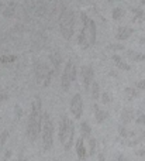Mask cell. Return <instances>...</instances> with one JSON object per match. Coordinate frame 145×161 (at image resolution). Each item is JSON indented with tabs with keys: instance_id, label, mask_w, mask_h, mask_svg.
<instances>
[{
	"instance_id": "obj_1",
	"label": "cell",
	"mask_w": 145,
	"mask_h": 161,
	"mask_svg": "<svg viewBox=\"0 0 145 161\" xmlns=\"http://www.w3.org/2000/svg\"><path fill=\"white\" fill-rule=\"evenodd\" d=\"M42 119H44V112H42V102L41 97L37 96L33 100L31 105V112L28 116V122H27V137L31 143H35L38 136L41 134L42 130Z\"/></svg>"
},
{
	"instance_id": "obj_2",
	"label": "cell",
	"mask_w": 145,
	"mask_h": 161,
	"mask_svg": "<svg viewBox=\"0 0 145 161\" xmlns=\"http://www.w3.org/2000/svg\"><path fill=\"white\" fill-rule=\"evenodd\" d=\"M80 19H82V28L78 37V44L82 50H87L89 47L96 44V36H97L96 23L86 13H82Z\"/></svg>"
},
{
	"instance_id": "obj_3",
	"label": "cell",
	"mask_w": 145,
	"mask_h": 161,
	"mask_svg": "<svg viewBox=\"0 0 145 161\" xmlns=\"http://www.w3.org/2000/svg\"><path fill=\"white\" fill-rule=\"evenodd\" d=\"M58 137H59L61 144L64 146L65 151H69L70 147L73 146V142H75V123H73L66 114H64V116L61 117Z\"/></svg>"
},
{
	"instance_id": "obj_4",
	"label": "cell",
	"mask_w": 145,
	"mask_h": 161,
	"mask_svg": "<svg viewBox=\"0 0 145 161\" xmlns=\"http://www.w3.org/2000/svg\"><path fill=\"white\" fill-rule=\"evenodd\" d=\"M59 30L65 40H70L75 33V13L72 10H64L59 17Z\"/></svg>"
},
{
	"instance_id": "obj_5",
	"label": "cell",
	"mask_w": 145,
	"mask_h": 161,
	"mask_svg": "<svg viewBox=\"0 0 145 161\" xmlns=\"http://www.w3.org/2000/svg\"><path fill=\"white\" fill-rule=\"evenodd\" d=\"M54 123L51 119V114L48 112H44V119H42V130H41V139H42V147L45 151L51 150L54 146Z\"/></svg>"
},
{
	"instance_id": "obj_6",
	"label": "cell",
	"mask_w": 145,
	"mask_h": 161,
	"mask_svg": "<svg viewBox=\"0 0 145 161\" xmlns=\"http://www.w3.org/2000/svg\"><path fill=\"white\" fill-rule=\"evenodd\" d=\"M34 72H35L37 82L42 83V86H44V88L49 86L51 78H52V75H55V71H54V68L51 69V68L48 67L47 64H44V62H41V61L35 62V65H34Z\"/></svg>"
},
{
	"instance_id": "obj_7",
	"label": "cell",
	"mask_w": 145,
	"mask_h": 161,
	"mask_svg": "<svg viewBox=\"0 0 145 161\" xmlns=\"http://www.w3.org/2000/svg\"><path fill=\"white\" fill-rule=\"evenodd\" d=\"M76 76H78V69H76L75 62L68 61L66 65H65V68H64L62 76H61V85H62V89H64L65 92H68L70 89V83L75 82Z\"/></svg>"
},
{
	"instance_id": "obj_8",
	"label": "cell",
	"mask_w": 145,
	"mask_h": 161,
	"mask_svg": "<svg viewBox=\"0 0 145 161\" xmlns=\"http://www.w3.org/2000/svg\"><path fill=\"white\" fill-rule=\"evenodd\" d=\"M70 113L75 119H82L83 114V99L80 93H75L70 99Z\"/></svg>"
},
{
	"instance_id": "obj_9",
	"label": "cell",
	"mask_w": 145,
	"mask_h": 161,
	"mask_svg": "<svg viewBox=\"0 0 145 161\" xmlns=\"http://www.w3.org/2000/svg\"><path fill=\"white\" fill-rule=\"evenodd\" d=\"M80 75H82V80H83L85 91L90 92L92 82L95 80V69H93L90 65H83V67H82V69H80Z\"/></svg>"
},
{
	"instance_id": "obj_10",
	"label": "cell",
	"mask_w": 145,
	"mask_h": 161,
	"mask_svg": "<svg viewBox=\"0 0 145 161\" xmlns=\"http://www.w3.org/2000/svg\"><path fill=\"white\" fill-rule=\"evenodd\" d=\"M75 148H76V156L80 161H85L89 157V153H87V147H86V140L83 137L76 140V144H75Z\"/></svg>"
},
{
	"instance_id": "obj_11",
	"label": "cell",
	"mask_w": 145,
	"mask_h": 161,
	"mask_svg": "<svg viewBox=\"0 0 145 161\" xmlns=\"http://www.w3.org/2000/svg\"><path fill=\"white\" fill-rule=\"evenodd\" d=\"M93 113H95V119H96V122L99 123V125H101V123H104L107 119H109V116H110V113L107 110H104V109H100L99 108V105H93Z\"/></svg>"
},
{
	"instance_id": "obj_12",
	"label": "cell",
	"mask_w": 145,
	"mask_h": 161,
	"mask_svg": "<svg viewBox=\"0 0 145 161\" xmlns=\"http://www.w3.org/2000/svg\"><path fill=\"white\" fill-rule=\"evenodd\" d=\"M135 114H137V112H134L131 108H124L120 114L121 123H123V125H128L130 122H132V120L135 119Z\"/></svg>"
},
{
	"instance_id": "obj_13",
	"label": "cell",
	"mask_w": 145,
	"mask_h": 161,
	"mask_svg": "<svg viewBox=\"0 0 145 161\" xmlns=\"http://www.w3.org/2000/svg\"><path fill=\"white\" fill-rule=\"evenodd\" d=\"M132 33H134V28L131 27H118L117 33H116V38L124 41V40H128L132 36Z\"/></svg>"
},
{
	"instance_id": "obj_14",
	"label": "cell",
	"mask_w": 145,
	"mask_h": 161,
	"mask_svg": "<svg viewBox=\"0 0 145 161\" xmlns=\"http://www.w3.org/2000/svg\"><path fill=\"white\" fill-rule=\"evenodd\" d=\"M127 57L132 62L145 61V53H138V51H134V50H127Z\"/></svg>"
},
{
	"instance_id": "obj_15",
	"label": "cell",
	"mask_w": 145,
	"mask_h": 161,
	"mask_svg": "<svg viewBox=\"0 0 145 161\" xmlns=\"http://www.w3.org/2000/svg\"><path fill=\"white\" fill-rule=\"evenodd\" d=\"M113 61H114L116 67H117L118 69H121V71H130L131 69V67H130L127 62H124L123 58H121L118 54H114V55H113Z\"/></svg>"
},
{
	"instance_id": "obj_16",
	"label": "cell",
	"mask_w": 145,
	"mask_h": 161,
	"mask_svg": "<svg viewBox=\"0 0 145 161\" xmlns=\"http://www.w3.org/2000/svg\"><path fill=\"white\" fill-rule=\"evenodd\" d=\"M79 129H80V137H83L85 140L92 137V127H90V125L87 122H82Z\"/></svg>"
},
{
	"instance_id": "obj_17",
	"label": "cell",
	"mask_w": 145,
	"mask_h": 161,
	"mask_svg": "<svg viewBox=\"0 0 145 161\" xmlns=\"http://www.w3.org/2000/svg\"><path fill=\"white\" fill-rule=\"evenodd\" d=\"M49 59H51V62H52V67H54V71H55V74L59 72V68H61V64H62V57H61V54H58V53L51 54Z\"/></svg>"
},
{
	"instance_id": "obj_18",
	"label": "cell",
	"mask_w": 145,
	"mask_h": 161,
	"mask_svg": "<svg viewBox=\"0 0 145 161\" xmlns=\"http://www.w3.org/2000/svg\"><path fill=\"white\" fill-rule=\"evenodd\" d=\"M137 133H138V131H131V130H128V129L126 127V125L118 126V134H120L121 139H131V137H134Z\"/></svg>"
},
{
	"instance_id": "obj_19",
	"label": "cell",
	"mask_w": 145,
	"mask_h": 161,
	"mask_svg": "<svg viewBox=\"0 0 145 161\" xmlns=\"http://www.w3.org/2000/svg\"><path fill=\"white\" fill-rule=\"evenodd\" d=\"M100 85H99V82H96V80H93L92 82V86H90V97H92L93 100H99L100 99Z\"/></svg>"
},
{
	"instance_id": "obj_20",
	"label": "cell",
	"mask_w": 145,
	"mask_h": 161,
	"mask_svg": "<svg viewBox=\"0 0 145 161\" xmlns=\"http://www.w3.org/2000/svg\"><path fill=\"white\" fill-rule=\"evenodd\" d=\"M97 151V140L95 137H90L87 139V153H89V157H93Z\"/></svg>"
},
{
	"instance_id": "obj_21",
	"label": "cell",
	"mask_w": 145,
	"mask_h": 161,
	"mask_svg": "<svg viewBox=\"0 0 145 161\" xmlns=\"http://www.w3.org/2000/svg\"><path fill=\"white\" fill-rule=\"evenodd\" d=\"M124 95L128 100H134L140 96V92H138L137 88H126L124 89Z\"/></svg>"
},
{
	"instance_id": "obj_22",
	"label": "cell",
	"mask_w": 145,
	"mask_h": 161,
	"mask_svg": "<svg viewBox=\"0 0 145 161\" xmlns=\"http://www.w3.org/2000/svg\"><path fill=\"white\" fill-rule=\"evenodd\" d=\"M132 16H134V21H144L145 20V11L142 10V8H140V7H134L132 8Z\"/></svg>"
},
{
	"instance_id": "obj_23",
	"label": "cell",
	"mask_w": 145,
	"mask_h": 161,
	"mask_svg": "<svg viewBox=\"0 0 145 161\" xmlns=\"http://www.w3.org/2000/svg\"><path fill=\"white\" fill-rule=\"evenodd\" d=\"M14 11H16V6L13 4V3H10V4L7 6V7L3 8V17H6V19H11V17L14 16Z\"/></svg>"
},
{
	"instance_id": "obj_24",
	"label": "cell",
	"mask_w": 145,
	"mask_h": 161,
	"mask_svg": "<svg viewBox=\"0 0 145 161\" xmlns=\"http://www.w3.org/2000/svg\"><path fill=\"white\" fill-rule=\"evenodd\" d=\"M111 16H113V20L118 21V20H121L124 16H126V11H124V8H121V7H116V8H113Z\"/></svg>"
},
{
	"instance_id": "obj_25",
	"label": "cell",
	"mask_w": 145,
	"mask_h": 161,
	"mask_svg": "<svg viewBox=\"0 0 145 161\" xmlns=\"http://www.w3.org/2000/svg\"><path fill=\"white\" fill-rule=\"evenodd\" d=\"M135 123H137L138 126H145V113L141 110L137 112V114H135Z\"/></svg>"
},
{
	"instance_id": "obj_26",
	"label": "cell",
	"mask_w": 145,
	"mask_h": 161,
	"mask_svg": "<svg viewBox=\"0 0 145 161\" xmlns=\"http://www.w3.org/2000/svg\"><path fill=\"white\" fill-rule=\"evenodd\" d=\"M100 100L103 105H109V103H111L113 97H111V93L110 92H103V93L100 95Z\"/></svg>"
},
{
	"instance_id": "obj_27",
	"label": "cell",
	"mask_w": 145,
	"mask_h": 161,
	"mask_svg": "<svg viewBox=\"0 0 145 161\" xmlns=\"http://www.w3.org/2000/svg\"><path fill=\"white\" fill-rule=\"evenodd\" d=\"M8 136H10V130H3V131H0V147H3V146L6 144V142H7Z\"/></svg>"
},
{
	"instance_id": "obj_28",
	"label": "cell",
	"mask_w": 145,
	"mask_h": 161,
	"mask_svg": "<svg viewBox=\"0 0 145 161\" xmlns=\"http://www.w3.org/2000/svg\"><path fill=\"white\" fill-rule=\"evenodd\" d=\"M109 50L111 51H124L126 50V47H124V44H117V42H114V44H109Z\"/></svg>"
},
{
	"instance_id": "obj_29",
	"label": "cell",
	"mask_w": 145,
	"mask_h": 161,
	"mask_svg": "<svg viewBox=\"0 0 145 161\" xmlns=\"http://www.w3.org/2000/svg\"><path fill=\"white\" fill-rule=\"evenodd\" d=\"M14 114H16V119H17V120L21 119V116H23V109H21V106H20V105H16V106H14Z\"/></svg>"
},
{
	"instance_id": "obj_30",
	"label": "cell",
	"mask_w": 145,
	"mask_h": 161,
	"mask_svg": "<svg viewBox=\"0 0 145 161\" xmlns=\"http://www.w3.org/2000/svg\"><path fill=\"white\" fill-rule=\"evenodd\" d=\"M8 93L4 91H0V102H6V100H8Z\"/></svg>"
},
{
	"instance_id": "obj_31",
	"label": "cell",
	"mask_w": 145,
	"mask_h": 161,
	"mask_svg": "<svg viewBox=\"0 0 145 161\" xmlns=\"http://www.w3.org/2000/svg\"><path fill=\"white\" fill-rule=\"evenodd\" d=\"M135 86H137L138 89H142V91H145V79H141V80H138V82L135 83Z\"/></svg>"
},
{
	"instance_id": "obj_32",
	"label": "cell",
	"mask_w": 145,
	"mask_h": 161,
	"mask_svg": "<svg viewBox=\"0 0 145 161\" xmlns=\"http://www.w3.org/2000/svg\"><path fill=\"white\" fill-rule=\"evenodd\" d=\"M10 157H11V150H6L4 157H3V161H8L10 160Z\"/></svg>"
},
{
	"instance_id": "obj_33",
	"label": "cell",
	"mask_w": 145,
	"mask_h": 161,
	"mask_svg": "<svg viewBox=\"0 0 145 161\" xmlns=\"http://www.w3.org/2000/svg\"><path fill=\"white\" fill-rule=\"evenodd\" d=\"M135 156H137V157H145V147L141 148V150L135 151Z\"/></svg>"
},
{
	"instance_id": "obj_34",
	"label": "cell",
	"mask_w": 145,
	"mask_h": 161,
	"mask_svg": "<svg viewBox=\"0 0 145 161\" xmlns=\"http://www.w3.org/2000/svg\"><path fill=\"white\" fill-rule=\"evenodd\" d=\"M116 160H117V161H128V160H127V157L126 156H124V154H118V156H117V158H116Z\"/></svg>"
},
{
	"instance_id": "obj_35",
	"label": "cell",
	"mask_w": 145,
	"mask_h": 161,
	"mask_svg": "<svg viewBox=\"0 0 145 161\" xmlns=\"http://www.w3.org/2000/svg\"><path fill=\"white\" fill-rule=\"evenodd\" d=\"M97 161H106V157H104V153H99Z\"/></svg>"
},
{
	"instance_id": "obj_36",
	"label": "cell",
	"mask_w": 145,
	"mask_h": 161,
	"mask_svg": "<svg viewBox=\"0 0 145 161\" xmlns=\"http://www.w3.org/2000/svg\"><path fill=\"white\" fill-rule=\"evenodd\" d=\"M140 44L145 45V37H141V38H140Z\"/></svg>"
},
{
	"instance_id": "obj_37",
	"label": "cell",
	"mask_w": 145,
	"mask_h": 161,
	"mask_svg": "<svg viewBox=\"0 0 145 161\" xmlns=\"http://www.w3.org/2000/svg\"><path fill=\"white\" fill-rule=\"evenodd\" d=\"M17 161H27V160H25L23 156H20V157H18V160H17Z\"/></svg>"
},
{
	"instance_id": "obj_38",
	"label": "cell",
	"mask_w": 145,
	"mask_h": 161,
	"mask_svg": "<svg viewBox=\"0 0 145 161\" xmlns=\"http://www.w3.org/2000/svg\"><path fill=\"white\" fill-rule=\"evenodd\" d=\"M0 11H3V3L0 2Z\"/></svg>"
},
{
	"instance_id": "obj_39",
	"label": "cell",
	"mask_w": 145,
	"mask_h": 161,
	"mask_svg": "<svg viewBox=\"0 0 145 161\" xmlns=\"http://www.w3.org/2000/svg\"><path fill=\"white\" fill-rule=\"evenodd\" d=\"M141 3H142V4H144V6H145V0H142V2H141Z\"/></svg>"
},
{
	"instance_id": "obj_40",
	"label": "cell",
	"mask_w": 145,
	"mask_h": 161,
	"mask_svg": "<svg viewBox=\"0 0 145 161\" xmlns=\"http://www.w3.org/2000/svg\"><path fill=\"white\" fill-rule=\"evenodd\" d=\"M54 161H58V160H54Z\"/></svg>"
},
{
	"instance_id": "obj_41",
	"label": "cell",
	"mask_w": 145,
	"mask_h": 161,
	"mask_svg": "<svg viewBox=\"0 0 145 161\" xmlns=\"http://www.w3.org/2000/svg\"><path fill=\"white\" fill-rule=\"evenodd\" d=\"M144 71H145V68H144Z\"/></svg>"
}]
</instances>
